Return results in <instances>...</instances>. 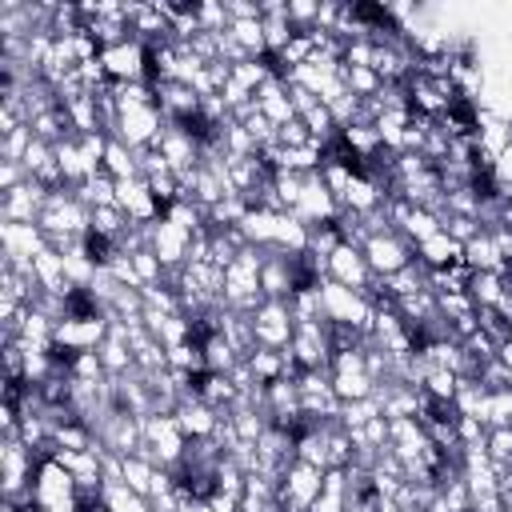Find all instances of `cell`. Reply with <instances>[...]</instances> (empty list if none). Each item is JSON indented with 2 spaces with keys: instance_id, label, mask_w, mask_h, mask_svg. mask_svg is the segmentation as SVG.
I'll return each mask as SVG.
<instances>
[{
  "instance_id": "cell-1",
  "label": "cell",
  "mask_w": 512,
  "mask_h": 512,
  "mask_svg": "<svg viewBox=\"0 0 512 512\" xmlns=\"http://www.w3.org/2000/svg\"><path fill=\"white\" fill-rule=\"evenodd\" d=\"M320 304H324V320H328V324H344V328H356V332L368 336L372 316H376V304H372L368 296L324 280V284H320Z\"/></svg>"
},
{
  "instance_id": "cell-2",
  "label": "cell",
  "mask_w": 512,
  "mask_h": 512,
  "mask_svg": "<svg viewBox=\"0 0 512 512\" xmlns=\"http://www.w3.org/2000/svg\"><path fill=\"white\" fill-rule=\"evenodd\" d=\"M328 380H332V392H336L340 404L368 400L376 392V376L364 360V348L360 352H336L332 364H328Z\"/></svg>"
},
{
  "instance_id": "cell-3",
  "label": "cell",
  "mask_w": 512,
  "mask_h": 512,
  "mask_svg": "<svg viewBox=\"0 0 512 512\" xmlns=\"http://www.w3.org/2000/svg\"><path fill=\"white\" fill-rule=\"evenodd\" d=\"M360 252H364V260H368V268H372L376 280H388V276H396V272H404V268L416 264V248H412L396 228L368 236V240L360 244Z\"/></svg>"
},
{
  "instance_id": "cell-4",
  "label": "cell",
  "mask_w": 512,
  "mask_h": 512,
  "mask_svg": "<svg viewBox=\"0 0 512 512\" xmlns=\"http://www.w3.org/2000/svg\"><path fill=\"white\" fill-rule=\"evenodd\" d=\"M184 452H188V436L180 432L176 416H160V412L144 416V448H140V456H148L160 468H172V464L184 460Z\"/></svg>"
},
{
  "instance_id": "cell-5",
  "label": "cell",
  "mask_w": 512,
  "mask_h": 512,
  "mask_svg": "<svg viewBox=\"0 0 512 512\" xmlns=\"http://www.w3.org/2000/svg\"><path fill=\"white\" fill-rule=\"evenodd\" d=\"M320 488H324V468L304 464V460H292L280 472V480H276V492H280V508L284 512H308L316 504Z\"/></svg>"
},
{
  "instance_id": "cell-6",
  "label": "cell",
  "mask_w": 512,
  "mask_h": 512,
  "mask_svg": "<svg viewBox=\"0 0 512 512\" xmlns=\"http://www.w3.org/2000/svg\"><path fill=\"white\" fill-rule=\"evenodd\" d=\"M248 320H252V340H256V348L288 352L292 332H296V316H292L288 300H264Z\"/></svg>"
},
{
  "instance_id": "cell-7",
  "label": "cell",
  "mask_w": 512,
  "mask_h": 512,
  "mask_svg": "<svg viewBox=\"0 0 512 512\" xmlns=\"http://www.w3.org/2000/svg\"><path fill=\"white\" fill-rule=\"evenodd\" d=\"M288 356L296 364V372L304 368H324L332 364V324L328 320H304L296 324L292 332V344H288Z\"/></svg>"
},
{
  "instance_id": "cell-8",
  "label": "cell",
  "mask_w": 512,
  "mask_h": 512,
  "mask_svg": "<svg viewBox=\"0 0 512 512\" xmlns=\"http://www.w3.org/2000/svg\"><path fill=\"white\" fill-rule=\"evenodd\" d=\"M296 220H304L308 228H320V224H332L340 216V204L332 196V188L324 184L320 172H308L304 176V188H300V200H296Z\"/></svg>"
},
{
  "instance_id": "cell-9",
  "label": "cell",
  "mask_w": 512,
  "mask_h": 512,
  "mask_svg": "<svg viewBox=\"0 0 512 512\" xmlns=\"http://www.w3.org/2000/svg\"><path fill=\"white\" fill-rule=\"evenodd\" d=\"M48 188L36 180H24L8 192H0V220L4 224H40V212L48 204Z\"/></svg>"
},
{
  "instance_id": "cell-10",
  "label": "cell",
  "mask_w": 512,
  "mask_h": 512,
  "mask_svg": "<svg viewBox=\"0 0 512 512\" xmlns=\"http://www.w3.org/2000/svg\"><path fill=\"white\" fill-rule=\"evenodd\" d=\"M44 248H48V236L40 232V224H4L0 220V252H4V264L32 268V260Z\"/></svg>"
},
{
  "instance_id": "cell-11",
  "label": "cell",
  "mask_w": 512,
  "mask_h": 512,
  "mask_svg": "<svg viewBox=\"0 0 512 512\" xmlns=\"http://www.w3.org/2000/svg\"><path fill=\"white\" fill-rule=\"evenodd\" d=\"M148 248L160 256V264H164V268H168V276H172V272H180V268L188 264L192 232H188V228H180V224H172L168 216H160V220L148 228Z\"/></svg>"
},
{
  "instance_id": "cell-12",
  "label": "cell",
  "mask_w": 512,
  "mask_h": 512,
  "mask_svg": "<svg viewBox=\"0 0 512 512\" xmlns=\"http://www.w3.org/2000/svg\"><path fill=\"white\" fill-rule=\"evenodd\" d=\"M260 288H264V300H292V292L300 288L296 256H288V252H264Z\"/></svg>"
},
{
  "instance_id": "cell-13",
  "label": "cell",
  "mask_w": 512,
  "mask_h": 512,
  "mask_svg": "<svg viewBox=\"0 0 512 512\" xmlns=\"http://www.w3.org/2000/svg\"><path fill=\"white\" fill-rule=\"evenodd\" d=\"M116 204L128 212L132 224H156L164 216V208L156 204L152 188L144 176H132V180H116Z\"/></svg>"
},
{
  "instance_id": "cell-14",
  "label": "cell",
  "mask_w": 512,
  "mask_h": 512,
  "mask_svg": "<svg viewBox=\"0 0 512 512\" xmlns=\"http://www.w3.org/2000/svg\"><path fill=\"white\" fill-rule=\"evenodd\" d=\"M220 420H224V412L212 408V404H204L200 396H188V400H180V408H176V424H180V432H184L188 440H216Z\"/></svg>"
},
{
  "instance_id": "cell-15",
  "label": "cell",
  "mask_w": 512,
  "mask_h": 512,
  "mask_svg": "<svg viewBox=\"0 0 512 512\" xmlns=\"http://www.w3.org/2000/svg\"><path fill=\"white\" fill-rule=\"evenodd\" d=\"M152 148H156V152L168 160V168L180 172V176L200 164V144H196L180 124H164V132H160V140H156Z\"/></svg>"
},
{
  "instance_id": "cell-16",
  "label": "cell",
  "mask_w": 512,
  "mask_h": 512,
  "mask_svg": "<svg viewBox=\"0 0 512 512\" xmlns=\"http://www.w3.org/2000/svg\"><path fill=\"white\" fill-rule=\"evenodd\" d=\"M460 260H464V244H456L448 232H436L432 240L416 244V264L424 272H444V268H452Z\"/></svg>"
},
{
  "instance_id": "cell-17",
  "label": "cell",
  "mask_w": 512,
  "mask_h": 512,
  "mask_svg": "<svg viewBox=\"0 0 512 512\" xmlns=\"http://www.w3.org/2000/svg\"><path fill=\"white\" fill-rule=\"evenodd\" d=\"M256 108L276 124V128H284L288 120H296V108H292V96H288V84L280 80V76H272L260 92H256Z\"/></svg>"
},
{
  "instance_id": "cell-18",
  "label": "cell",
  "mask_w": 512,
  "mask_h": 512,
  "mask_svg": "<svg viewBox=\"0 0 512 512\" xmlns=\"http://www.w3.org/2000/svg\"><path fill=\"white\" fill-rule=\"evenodd\" d=\"M468 296H472L476 308H496L508 296V276L504 272H472Z\"/></svg>"
},
{
  "instance_id": "cell-19",
  "label": "cell",
  "mask_w": 512,
  "mask_h": 512,
  "mask_svg": "<svg viewBox=\"0 0 512 512\" xmlns=\"http://www.w3.org/2000/svg\"><path fill=\"white\" fill-rule=\"evenodd\" d=\"M112 180H132V176H140V160H136V152L128 148V144H120L116 136H108V148H104V164H100Z\"/></svg>"
},
{
  "instance_id": "cell-20",
  "label": "cell",
  "mask_w": 512,
  "mask_h": 512,
  "mask_svg": "<svg viewBox=\"0 0 512 512\" xmlns=\"http://www.w3.org/2000/svg\"><path fill=\"white\" fill-rule=\"evenodd\" d=\"M128 228H132V220H128V212H124L120 204H112V208H92V232H96V236L120 244V236H124Z\"/></svg>"
},
{
  "instance_id": "cell-21",
  "label": "cell",
  "mask_w": 512,
  "mask_h": 512,
  "mask_svg": "<svg viewBox=\"0 0 512 512\" xmlns=\"http://www.w3.org/2000/svg\"><path fill=\"white\" fill-rule=\"evenodd\" d=\"M88 208H112L116 204V180L108 176V172H96L88 184H80V188H72Z\"/></svg>"
},
{
  "instance_id": "cell-22",
  "label": "cell",
  "mask_w": 512,
  "mask_h": 512,
  "mask_svg": "<svg viewBox=\"0 0 512 512\" xmlns=\"http://www.w3.org/2000/svg\"><path fill=\"white\" fill-rule=\"evenodd\" d=\"M104 500H108L112 512H156L152 500L140 496V492H132L128 484H108V488H104Z\"/></svg>"
},
{
  "instance_id": "cell-23",
  "label": "cell",
  "mask_w": 512,
  "mask_h": 512,
  "mask_svg": "<svg viewBox=\"0 0 512 512\" xmlns=\"http://www.w3.org/2000/svg\"><path fill=\"white\" fill-rule=\"evenodd\" d=\"M380 416V404H376V396H368V400H352V404H340V428L344 432H356V428H364L368 420H376Z\"/></svg>"
},
{
  "instance_id": "cell-24",
  "label": "cell",
  "mask_w": 512,
  "mask_h": 512,
  "mask_svg": "<svg viewBox=\"0 0 512 512\" xmlns=\"http://www.w3.org/2000/svg\"><path fill=\"white\" fill-rule=\"evenodd\" d=\"M484 452L492 464H512V428H488L484 432Z\"/></svg>"
},
{
  "instance_id": "cell-25",
  "label": "cell",
  "mask_w": 512,
  "mask_h": 512,
  "mask_svg": "<svg viewBox=\"0 0 512 512\" xmlns=\"http://www.w3.org/2000/svg\"><path fill=\"white\" fill-rule=\"evenodd\" d=\"M28 144H32V128H28V124L8 128V132H4V140H0V160H24Z\"/></svg>"
},
{
  "instance_id": "cell-26",
  "label": "cell",
  "mask_w": 512,
  "mask_h": 512,
  "mask_svg": "<svg viewBox=\"0 0 512 512\" xmlns=\"http://www.w3.org/2000/svg\"><path fill=\"white\" fill-rule=\"evenodd\" d=\"M276 144H280V148H308V144H316V140H312V132L304 128V120L296 116V120H288L284 128H276Z\"/></svg>"
},
{
  "instance_id": "cell-27",
  "label": "cell",
  "mask_w": 512,
  "mask_h": 512,
  "mask_svg": "<svg viewBox=\"0 0 512 512\" xmlns=\"http://www.w3.org/2000/svg\"><path fill=\"white\" fill-rule=\"evenodd\" d=\"M24 180H28V172H24L20 160H0V192L16 188V184H24Z\"/></svg>"
}]
</instances>
